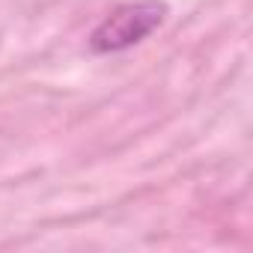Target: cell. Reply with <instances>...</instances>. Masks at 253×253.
I'll return each instance as SVG.
<instances>
[{"label":"cell","mask_w":253,"mask_h":253,"mask_svg":"<svg viewBox=\"0 0 253 253\" xmlns=\"http://www.w3.org/2000/svg\"><path fill=\"white\" fill-rule=\"evenodd\" d=\"M167 18L164 0H128L116 6L89 36V48L95 54H122L140 45L149 33H155Z\"/></svg>","instance_id":"6da1fadb"}]
</instances>
